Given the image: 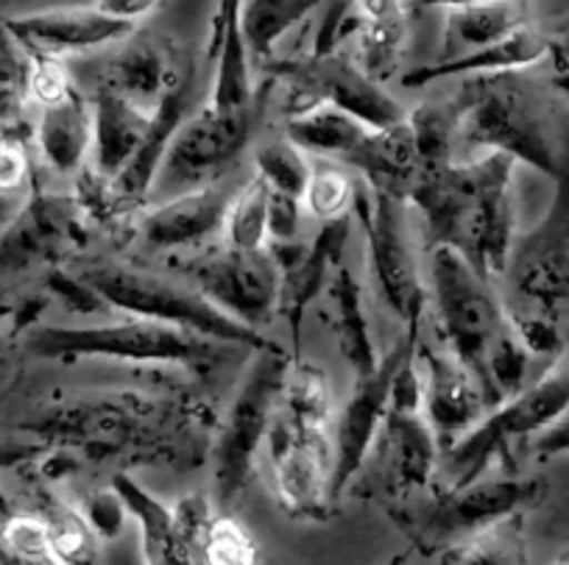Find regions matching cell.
<instances>
[{
	"instance_id": "cell-1",
	"label": "cell",
	"mask_w": 569,
	"mask_h": 565,
	"mask_svg": "<svg viewBox=\"0 0 569 565\" xmlns=\"http://www.w3.org/2000/svg\"><path fill=\"white\" fill-rule=\"evenodd\" d=\"M190 407L177 402H154L134 393L73 398L37 410L26 430L48 443H68L87 457H123V452H142L171 460L166 452L184 446L190 432Z\"/></svg>"
},
{
	"instance_id": "cell-2",
	"label": "cell",
	"mask_w": 569,
	"mask_h": 565,
	"mask_svg": "<svg viewBox=\"0 0 569 565\" xmlns=\"http://www.w3.org/2000/svg\"><path fill=\"white\" fill-rule=\"evenodd\" d=\"M458 157L506 153L517 164L556 179L561 168L563 123L556 112L519 81L517 73L463 81Z\"/></svg>"
},
{
	"instance_id": "cell-3",
	"label": "cell",
	"mask_w": 569,
	"mask_h": 565,
	"mask_svg": "<svg viewBox=\"0 0 569 565\" xmlns=\"http://www.w3.org/2000/svg\"><path fill=\"white\" fill-rule=\"evenodd\" d=\"M79 276L101 295L103 304L114 306L126 315L184 329V332H193L218 345H229V349H284L257 329L229 317L190 284H179L173 279L157 276V273L123 265V262H96V265L81 268Z\"/></svg>"
},
{
	"instance_id": "cell-4",
	"label": "cell",
	"mask_w": 569,
	"mask_h": 565,
	"mask_svg": "<svg viewBox=\"0 0 569 565\" xmlns=\"http://www.w3.org/2000/svg\"><path fill=\"white\" fill-rule=\"evenodd\" d=\"M291 351H251L249 367L229 402L212 446V507L232 515L254 474L257 454L268 443L284 382L291 371Z\"/></svg>"
},
{
	"instance_id": "cell-5",
	"label": "cell",
	"mask_w": 569,
	"mask_h": 565,
	"mask_svg": "<svg viewBox=\"0 0 569 565\" xmlns=\"http://www.w3.org/2000/svg\"><path fill=\"white\" fill-rule=\"evenodd\" d=\"M26 349L40 360H112L131 365L207 367L221 351L207 337L146 317L126 315L114 323L48 326L37 323L26 334Z\"/></svg>"
},
{
	"instance_id": "cell-6",
	"label": "cell",
	"mask_w": 569,
	"mask_h": 565,
	"mask_svg": "<svg viewBox=\"0 0 569 565\" xmlns=\"http://www.w3.org/2000/svg\"><path fill=\"white\" fill-rule=\"evenodd\" d=\"M427 282L447 351L472 371L483 391V373L491 351L511 334L506 304L472 262L450 245L430 249Z\"/></svg>"
},
{
	"instance_id": "cell-7",
	"label": "cell",
	"mask_w": 569,
	"mask_h": 565,
	"mask_svg": "<svg viewBox=\"0 0 569 565\" xmlns=\"http://www.w3.org/2000/svg\"><path fill=\"white\" fill-rule=\"evenodd\" d=\"M567 407L569 365H556L533 385H525L517 396L489 410L469 435L441 452L439 474L447 480L445 487H463L483 480L495 460L513 465V446L533 443L552 421L567 413Z\"/></svg>"
},
{
	"instance_id": "cell-8",
	"label": "cell",
	"mask_w": 569,
	"mask_h": 565,
	"mask_svg": "<svg viewBox=\"0 0 569 565\" xmlns=\"http://www.w3.org/2000/svg\"><path fill=\"white\" fill-rule=\"evenodd\" d=\"M547 485L539 476H497L478 480L463 487H441L433 498L393 513L397 524L408 532L413 546L425 554L445 552L491 524L525 515L545 498Z\"/></svg>"
},
{
	"instance_id": "cell-9",
	"label": "cell",
	"mask_w": 569,
	"mask_h": 565,
	"mask_svg": "<svg viewBox=\"0 0 569 565\" xmlns=\"http://www.w3.org/2000/svg\"><path fill=\"white\" fill-rule=\"evenodd\" d=\"M268 79L284 87V118L316 107H332L352 114L371 129H388L408 120V109L388 95L380 81L371 79L347 53L330 57H297L266 64Z\"/></svg>"
},
{
	"instance_id": "cell-10",
	"label": "cell",
	"mask_w": 569,
	"mask_h": 565,
	"mask_svg": "<svg viewBox=\"0 0 569 565\" xmlns=\"http://www.w3.org/2000/svg\"><path fill=\"white\" fill-rule=\"evenodd\" d=\"M352 215L366 229L369 268L382 301L405 326H419L427 304L419 256L410 238V204L388 193H375L363 184Z\"/></svg>"
},
{
	"instance_id": "cell-11",
	"label": "cell",
	"mask_w": 569,
	"mask_h": 565,
	"mask_svg": "<svg viewBox=\"0 0 569 565\" xmlns=\"http://www.w3.org/2000/svg\"><path fill=\"white\" fill-rule=\"evenodd\" d=\"M271 87L273 79H268L260 101L249 109L223 112L204 103L199 112L190 114L173 134L154 186H171L173 195H179L223 179L240 153L249 148Z\"/></svg>"
},
{
	"instance_id": "cell-12",
	"label": "cell",
	"mask_w": 569,
	"mask_h": 565,
	"mask_svg": "<svg viewBox=\"0 0 569 565\" xmlns=\"http://www.w3.org/2000/svg\"><path fill=\"white\" fill-rule=\"evenodd\" d=\"M556 190L547 212L530 232L517 234L506 279L519 304L558 312L569 301V120L563 123V151Z\"/></svg>"
},
{
	"instance_id": "cell-13",
	"label": "cell",
	"mask_w": 569,
	"mask_h": 565,
	"mask_svg": "<svg viewBox=\"0 0 569 565\" xmlns=\"http://www.w3.org/2000/svg\"><path fill=\"white\" fill-rule=\"evenodd\" d=\"M416 349H419V326H405L397 345L386 356H380L375 373L355 380L352 396L332 424V498L336 502L369 460L391 410L393 380L399 367L410 356H416Z\"/></svg>"
},
{
	"instance_id": "cell-14",
	"label": "cell",
	"mask_w": 569,
	"mask_h": 565,
	"mask_svg": "<svg viewBox=\"0 0 569 565\" xmlns=\"http://www.w3.org/2000/svg\"><path fill=\"white\" fill-rule=\"evenodd\" d=\"M467 162L475 193L458 251L472 262L475 271L495 282L506 276L517 243V162L506 153H475L467 157Z\"/></svg>"
},
{
	"instance_id": "cell-15",
	"label": "cell",
	"mask_w": 569,
	"mask_h": 565,
	"mask_svg": "<svg viewBox=\"0 0 569 565\" xmlns=\"http://www.w3.org/2000/svg\"><path fill=\"white\" fill-rule=\"evenodd\" d=\"M188 273L210 304L243 326L262 332L279 315L282 268L268 249L238 251L223 245L216 254L199 256Z\"/></svg>"
},
{
	"instance_id": "cell-16",
	"label": "cell",
	"mask_w": 569,
	"mask_h": 565,
	"mask_svg": "<svg viewBox=\"0 0 569 565\" xmlns=\"http://www.w3.org/2000/svg\"><path fill=\"white\" fill-rule=\"evenodd\" d=\"M273 485L284 513L305 521H330L332 498V441L299 435L282 418L268 432Z\"/></svg>"
},
{
	"instance_id": "cell-17",
	"label": "cell",
	"mask_w": 569,
	"mask_h": 565,
	"mask_svg": "<svg viewBox=\"0 0 569 565\" xmlns=\"http://www.w3.org/2000/svg\"><path fill=\"white\" fill-rule=\"evenodd\" d=\"M416 362L421 373V415L433 430L441 452H447L486 418L489 404L472 371L447 349L419 345Z\"/></svg>"
},
{
	"instance_id": "cell-18",
	"label": "cell",
	"mask_w": 569,
	"mask_h": 565,
	"mask_svg": "<svg viewBox=\"0 0 569 565\" xmlns=\"http://www.w3.org/2000/svg\"><path fill=\"white\" fill-rule=\"evenodd\" d=\"M3 26L29 53H42V57L53 59L101 51L114 42L129 40L134 31V23L109 18L96 3L18 14V18L3 20Z\"/></svg>"
},
{
	"instance_id": "cell-19",
	"label": "cell",
	"mask_w": 569,
	"mask_h": 565,
	"mask_svg": "<svg viewBox=\"0 0 569 565\" xmlns=\"http://www.w3.org/2000/svg\"><path fill=\"white\" fill-rule=\"evenodd\" d=\"M234 193H238V186L229 184L223 175L212 184L171 195L140 218V226H137L140 240L151 251L196 249L207 238L223 232V221H227Z\"/></svg>"
},
{
	"instance_id": "cell-20",
	"label": "cell",
	"mask_w": 569,
	"mask_h": 565,
	"mask_svg": "<svg viewBox=\"0 0 569 565\" xmlns=\"http://www.w3.org/2000/svg\"><path fill=\"white\" fill-rule=\"evenodd\" d=\"M352 234V215L341 221L321 223L313 243L305 245L302 254L282 271V287H279V315L291 329L293 360L302 356V326L308 306L330 287L332 276L341 268V254Z\"/></svg>"
},
{
	"instance_id": "cell-21",
	"label": "cell",
	"mask_w": 569,
	"mask_h": 565,
	"mask_svg": "<svg viewBox=\"0 0 569 565\" xmlns=\"http://www.w3.org/2000/svg\"><path fill=\"white\" fill-rule=\"evenodd\" d=\"M552 53V40L536 31L533 26L513 31L506 40L495 42V46L478 48V51L461 53L452 59H436L430 64L410 70L402 75V87L408 90H421L436 81L445 79H489V75H506V73H522V70L533 68L541 59Z\"/></svg>"
},
{
	"instance_id": "cell-22",
	"label": "cell",
	"mask_w": 569,
	"mask_h": 565,
	"mask_svg": "<svg viewBox=\"0 0 569 565\" xmlns=\"http://www.w3.org/2000/svg\"><path fill=\"white\" fill-rule=\"evenodd\" d=\"M377 446L386 465L388 487L397 498L421 491L439 474L441 446L421 410H388Z\"/></svg>"
},
{
	"instance_id": "cell-23",
	"label": "cell",
	"mask_w": 569,
	"mask_h": 565,
	"mask_svg": "<svg viewBox=\"0 0 569 565\" xmlns=\"http://www.w3.org/2000/svg\"><path fill=\"white\" fill-rule=\"evenodd\" d=\"M190 92H193L190 75H182V79L166 92V98L157 103L154 112H151V129L146 142H142L140 151L131 157V162L109 181V199H112V204L134 206L151 193V186H154L157 175H160L162 162H166L168 148H171L173 134H177L179 125L188 120Z\"/></svg>"
},
{
	"instance_id": "cell-24",
	"label": "cell",
	"mask_w": 569,
	"mask_h": 565,
	"mask_svg": "<svg viewBox=\"0 0 569 565\" xmlns=\"http://www.w3.org/2000/svg\"><path fill=\"white\" fill-rule=\"evenodd\" d=\"M151 129V112L126 101L107 84L92 98V173L112 181L131 162Z\"/></svg>"
},
{
	"instance_id": "cell-25",
	"label": "cell",
	"mask_w": 569,
	"mask_h": 565,
	"mask_svg": "<svg viewBox=\"0 0 569 565\" xmlns=\"http://www.w3.org/2000/svg\"><path fill=\"white\" fill-rule=\"evenodd\" d=\"M347 168L358 170L366 186L375 193H388L408 201L421 173V157L408 120L371 131L358 153L349 159Z\"/></svg>"
},
{
	"instance_id": "cell-26",
	"label": "cell",
	"mask_w": 569,
	"mask_h": 565,
	"mask_svg": "<svg viewBox=\"0 0 569 565\" xmlns=\"http://www.w3.org/2000/svg\"><path fill=\"white\" fill-rule=\"evenodd\" d=\"M240 3L243 0H218V20L212 31V59H216V84L210 107L223 112L249 109L260 101L262 90L251 79V57L240 29Z\"/></svg>"
},
{
	"instance_id": "cell-27",
	"label": "cell",
	"mask_w": 569,
	"mask_h": 565,
	"mask_svg": "<svg viewBox=\"0 0 569 565\" xmlns=\"http://www.w3.org/2000/svg\"><path fill=\"white\" fill-rule=\"evenodd\" d=\"M34 145L51 173H81L92 151V103L73 90L64 101L40 109Z\"/></svg>"
},
{
	"instance_id": "cell-28",
	"label": "cell",
	"mask_w": 569,
	"mask_h": 565,
	"mask_svg": "<svg viewBox=\"0 0 569 565\" xmlns=\"http://www.w3.org/2000/svg\"><path fill=\"white\" fill-rule=\"evenodd\" d=\"M112 487L140 526V548L146 565H193L190 548L179 532L173 507L149 493L134 476L114 474Z\"/></svg>"
},
{
	"instance_id": "cell-29",
	"label": "cell",
	"mask_w": 569,
	"mask_h": 565,
	"mask_svg": "<svg viewBox=\"0 0 569 565\" xmlns=\"http://www.w3.org/2000/svg\"><path fill=\"white\" fill-rule=\"evenodd\" d=\"M179 79L182 75H177V68L168 59L166 48L149 40H137L109 62L103 84L123 95L126 101L154 112L157 103L166 98V92Z\"/></svg>"
},
{
	"instance_id": "cell-30",
	"label": "cell",
	"mask_w": 569,
	"mask_h": 565,
	"mask_svg": "<svg viewBox=\"0 0 569 565\" xmlns=\"http://www.w3.org/2000/svg\"><path fill=\"white\" fill-rule=\"evenodd\" d=\"M525 26H528V0H491L480 7L447 12L439 59L495 46Z\"/></svg>"
},
{
	"instance_id": "cell-31",
	"label": "cell",
	"mask_w": 569,
	"mask_h": 565,
	"mask_svg": "<svg viewBox=\"0 0 569 565\" xmlns=\"http://www.w3.org/2000/svg\"><path fill=\"white\" fill-rule=\"evenodd\" d=\"M371 131H375L371 125L332 107H316L302 114H293V118H284V137L293 145H299L313 159H330V162L341 164H347L358 153Z\"/></svg>"
},
{
	"instance_id": "cell-32",
	"label": "cell",
	"mask_w": 569,
	"mask_h": 565,
	"mask_svg": "<svg viewBox=\"0 0 569 565\" xmlns=\"http://www.w3.org/2000/svg\"><path fill=\"white\" fill-rule=\"evenodd\" d=\"M332 306H336V334L338 349L347 365L352 367L355 380H363L380 365L375 334H371L369 315H366L363 287L349 268H338L330 282Z\"/></svg>"
},
{
	"instance_id": "cell-33",
	"label": "cell",
	"mask_w": 569,
	"mask_h": 565,
	"mask_svg": "<svg viewBox=\"0 0 569 565\" xmlns=\"http://www.w3.org/2000/svg\"><path fill=\"white\" fill-rule=\"evenodd\" d=\"M277 415L299 435L332 441V396L327 373L302 356L293 360Z\"/></svg>"
},
{
	"instance_id": "cell-34",
	"label": "cell",
	"mask_w": 569,
	"mask_h": 565,
	"mask_svg": "<svg viewBox=\"0 0 569 565\" xmlns=\"http://www.w3.org/2000/svg\"><path fill=\"white\" fill-rule=\"evenodd\" d=\"M325 3L327 0H243L240 29L249 57L260 64H271L279 42Z\"/></svg>"
},
{
	"instance_id": "cell-35",
	"label": "cell",
	"mask_w": 569,
	"mask_h": 565,
	"mask_svg": "<svg viewBox=\"0 0 569 565\" xmlns=\"http://www.w3.org/2000/svg\"><path fill=\"white\" fill-rule=\"evenodd\" d=\"M37 509L34 515L46 526L48 543H51L53 554L62 559L64 565H96L98 559V535L87 524L84 513L62 498H57L48 491H37Z\"/></svg>"
},
{
	"instance_id": "cell-36",
	"label": "cell",
	"mask_w": 569,
	"mask_h": 565,
	"mask_svg": "<svg viewBox=\"0 0 569 565\" xmlns=\"http://www.w3.org/2000/svg\"><path fill=\"white\" fill-rule=\"evenodd\" d=\"M525 515L491 524L489 529L456 543L441 552V565H525L528 543H525Z\"/></svg>"
},
{
	"instance_id": "cell-37",
	"label": "cell",
	"mask_w": 569,
	"mask_h": 565,
	"mask_svg": "<svg viewBox=\"0 0 569 565\" xmlns=\"http://www.w3.org/2000/svg\"><path fill=\"white\" fill-rule=\"evenodd\" d=\"M408 125L419 148L421 168L447 164L458 157V129H461L458 95L421 103L419 109L408 112Z\"/></svg>"
},
{
	"instance_id": "cell-38",
	"label": "cell",
	"mask_w": 569,
	"mask_h": 565,
	"mask_svg": "<svg viewBox=\"0 0 569 565\" xmlns=\"http://www.w3.org/2000/svg\"><path fill=\"white\" fill-rule=\"evenodd\" d=\"M360 184L363 181H355L347 164L310 157V181L302 195L305 212H310L321 223L349 218L355 212Z\"/></svg>"
},
{
	"instance_id": "cell-39",
	"label": "cell",
	"mask_w": 569,
	"mask_h": 565,
	"mask_svg": "<svg viewBox=\"0 0 569 565\" xmlns=\"http://www.w3.org/2000/svg\"><path fill=\"white\" fill-rule=\"evenodd\" d=\"M268 201L271 190L257 173H251L238 186L232 204H229L227 221H223V238L229 249L238 251H262L268 245Z\"/></svg>"
},
{
	"instance_id": "cell-40",
	"label": "cell",
	"mask_w": 569,
	"mask_h": 565,
	"mask_svg": "<svg viewBox=\"0 0 569 565\" xmlns=\"http://www.w3.org/2000/svg\"><path fill=\"white\" fill-rule=\"evenodd\" d=\"M29 107V51L0 20V131L18 134Z\"/></svg>"
},
{
	"instance_id": "cell-41",
	"label": "cell",
	"mask_w": 569,
	"mask_h": 565,
	"mask_svg": "<svg viewBox=\"0 0 569 565\" xmlns=\"http://www.w3.org/2000/svg\"><path fill=\"white\" fill-rule=\"evenodd\" d=\"M254 173L266 181L271 193L302 201L310 181V157L288 137H279V140H268L257 148Z\"/></svg>"
},
{
	"instance_id": "cell-42",
	"label": "cell",
	"mask_w": 569,
	"mask_h": 565,
	"mask_svg": "<svg viewBox=\"0 0 569 565\" xmlns=\"http://www.w3.org/2000/svg\"><path fill=\"white\" fill-rule=\"evenodd\" d=\"M410 12L388 14V18L366 20L360 31V68L375 81H386L397 73V64L408 46Z\"/></svg>"
},
{
	"instance_id": "cell-43",
	"label": "cell",
	"mask_w": 569,
	"mask_h": 565,
	"mask_svg": "<svg viewBox=\"0 0 569 565\" xmlns=\"http://www.w3.org/2000/svg\"><path fill=\"white\" fill-rule=\"evenodd\" d=\"M0 565H64L34 513H9L0 526Z\"/></svg>"
},
{
	"instance_id": "cell-44",
	"label": "cell",
	"mask_w": 569,
	"mask_h": 565,
	"mask_svg": "<svg viewBox=\"0 0 569 565\" xmlns=\"http://www.w3.org/2000/svg\"><path fill=\"white\" fill-rule=\"evenodd\" d=\"M508 321L519 343L528 349L530 356H556L561 351V326L558 312L539 310L530 304H506Z\"/></svg>"
},
{
	"instance_id": "cell-45",
	"label": "cell",
	"mask_w": 569,
	"mask_h": 565,
	"mask_svg": "<svg viewBox=\"0 0 569 565\" xmlns=\"http://www.w3.org/2000/svg\"><path fill=\"white\" fill-rule=\"evenodd\" d=\"M207 559L210 565H262L249 532L234 521V515L218 513L207 535Z\"/></svg>"
},
{
	"instance_id": "cell-46",
	"label": "cell",
	"mask_w": 569,
	"mask_h": 565,
	"mask_svg": "<svg viewBox=\"0 0 569 565\" xmlns=\"http://www.w3.org/2000/svg\"><path fill=\"white\" fill-rule=\"evenodd\" d=\"M363 12L358 9L355 0H327L325 14H321L319 31H316L313 48L308 57H330V53H341V46L349 37L363 31Z\"/></svg>"
},
{
	"instance_id": "cell-47",
	"label": "cell",
	"mask_w": 569,
	"mask_h": 565,
	"mask_svg": "<svg viewBox=\"0 0 569 565\" xmlns=\"http://www.w3.org/2000/svg\"><path fill=\"white\" fill-rule=\"evenodd\" d=\"M70 92H73V84H70L62 59L29 53V103L46 109L64 101Z\"/></svg>"
},
{
	"instance_id": "cell-48",
	"label": "cell",
	"mask_w": 569,
	"mask_h": 565,
	"mask_svg": "<svg viewBox=\"0 0 569 565\" xmlns=\"http://www.w3.org/2000/svg\"><path fill=\"white\" fill-rule=\"evenodd\" d=\"M81 513H84L87 524L96 532L98 541H112V537H118L123 532L126 521L131 518L123 498L118 496V491L112 485H109V491L103 487V491L90 493L84 498V504H81Z\"/></svg>"
},
{
	"instance_id": "cell-49",
	"label": "cell",
	"mask_w": 569,
	"mask_h": 565,
	"mask_svg": "<svg viewBox=\"0 0 569 565\" xmlns=\"http://www.w3.org/2000/svg\"><path fill=\"white\" fill-rule=\"evenodd\" d=\"M31 157L23 137H0V193H29Z\"/></svg>"
},
{
	"instance_id": "cell-50",
	"label": "cell",
	"mask_w": 569,
	"mask_h": 565,
	"mask_svg": "<svg viewBox=\"0 0 569 565\" xmlns=\"http://www.w3.org/2000/svg\"><path fill=\"white\" fill-rule=\"evenodd\" d=\"M305 206L299 199L291 195L271 193L268 201V243L273 245H288L297 243L299 226H302Z\"/></svg>"
},
{
	"instance_id": "cell-51",
	"label": "cell",
	"mask_w": 569,
	"mask_h": 565,
	"mask_svg": "<svg viewBox=\"0 0 569 565\" xmlns=\"http://www.w3.org/2000/svg\"><path fill=\"white\" fill-rule=\"evenodd\" d=\"M48 287L51 293L68 306L70 312H79V315H92L98 310H107V304L101 301V295L79 276V273H53L48 279Z\"/></svg>"
},
{
	"instance_id": "cell-52",
	"label": "cell",
	"mask_w": 569,
	"mask_h": 565,
	"mask_svg": "<svg viewBox=\"0 0 569 565\" xmlns=\"http://www.w3.org/2000/svg\"><path fill=\"white\" fill-rule=\"evenodd\" d=\"M48 452V446L37 437H18V435H0V471L18 468V465L40 460Z\"/></svg>"
},
{
	"instance_id": "cell-53",
	"label": "cell",
	"mask_w": 569,
	"mask_h": 565,
	"mask_svg": "<svg viewBox=\"0 0 569 565\" xmlns=\"http://www.w3.org/2000/svg\"><path fill=\"white\" fill-rule=\"evenodd\" d=\"M530 452L536 457H558V454H569V407L567 413L558 421H552L533 443H530Z\"/></svg>"
},
{
	"instance_id": "cell-54",
	"label": "cell",
	"mask_w": 569,
	"mask_h": 565,
	"mask_svg": "<svg viewBox=\"0 0 569 565\" xmlns=\"http://www.w3.org/2000/svg\"><path fill=\"white\" fill-rule=\"evenodd\" d=\"M96 7L103 14H109V18H118L137 26V20L146 18V14H151L160 7V0H96Z\"/></svg>"
},
{
	"instance_id": "cell-55",
	"label": "cell",
	"mask_w": 569,
	"mask_h": 565,
	"mask_svg": "<svg viewBox=\"0 0 569 565\" xmlns=\"http://www.w3.org/2000/svg\"><path fill=\"white\" fill-rule=\"evenodd\" d=\"M31 193L34 190H29V193H0V234L7 232L23 215V210L31 201Z\"/></svg>"
},
{
	"instance_id": "cell-56",
	"label": "cell",
	"mask_w": 569,
	"mask_h": 565,
	"mask_svg": "<svg viewBox=\"0 0 569 565\" xmlns=\"http://www.w3.org/2000/svg\"><path fill=\"white\" fill-rule=\"evenodd\" d=\"M358 9L363 12L366 20H377V18H388V14L397 12H410L408 0H355Z\"/></svg>"
},
{
	"instance_id": "cell-57",
	"label": "cell",
	"mask_w": 569,
	"mask_h": 565,
	"mask_svg": "<svg viewBox=\"0 0 569 565\" xmlns=\"http://www.w3.org/2000/svg\"><path fill=\"white\" fill-rule=\"evenodd\" d=\"M14 367H18V343L12 340V334L0 332V387L12 382Z\"/></svg>"
},
{
	"instance_id": "cell-58",
	"label": "cell",
	"mask_w": 569,
	"mask_h": 565,
	"mask_svg": "<svg viewBox=\"0 0 569 565\" xmlns=\"http://www.w3.org/2000/svg\"><path fill=\"white\" fill-rule=\"evenodd\" d=\"M480 3H491V0H408V9H447V12H456V9H469L480 7Z\"/></svg>"
},
{
	"instance_id": "cell-59",
	"label": "cell",
	"mask_w": 569,
	"mask_h": 565,
	"mask_svg": "<svg viewBox=\"0 0 569 565\" xmlns=\"http://www.w3.org/2000/svg\"><path fill=\"white\" fill-rule=\"evenodd\" d=\"M552 53L558 57L561 68H567L569 64V20H567V26L561 29V37H558V40H552Z\"/></svg>"
},
{
	"instance_id": "cell-60",
	"label": "cell",
	"mask_w": 569,
	"mask_h": 565,
	"mask_svg": "<svg viewBox=\"0 0 569 565\" xmlns=\"http://www.w3.org/2000/svg\"><path fill=\"white\" fill-rule=\"evenodd\" d=\"M552 90H556L558 95L569 98V64H567V68L558 70L556 75H552Z\"/></svg>"
},
{
	"instance_id": "cell-61",
	"label": "cell",
	"mask_w": 569,
	"mask_h": 565,
	"mask_svg": "<svg viewBox=\"0 0 569 565\" xmlns=\"http://www.w3.org/2000/svg\"><path fill=\"white\" fill-rule=\"evenodd\" d=\"M552 565H569V554H563V557L556 559V563H552Z\"/></svg>"
},
{
	"instance_id": "cell-62",
	"label": "cell",
	"mask_w": 569,
	"mask_h": 565,
	"mask_svg": "<svg viewBox=\"0 0 569 565\" xmlns=\"http://www.w3.org/2000/svg\"><path fill=\"white\" fill-rule=\"evenodd\" d=\"M0 304H3V293H0Z\"/></svg>"
},
{
	"instance_id": "cell-63",
	"label": "cell",
	"mask_w": 569,
	"mask_h": 565,
	"mask_svg": "<svg viewBox=\"0 0 569 565\" xmlns=\"http://www.w3.org/2000/svg\"><path fill=\"white\" fill-rule=\"evenodd\" d=\"M3 134H7V131H0V137H3Z\"/></svg>"
}]
</instances>
